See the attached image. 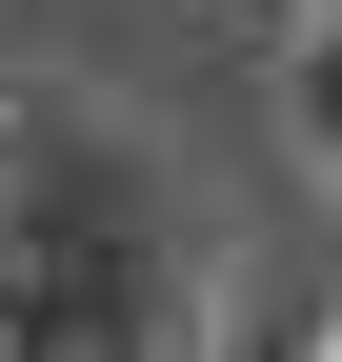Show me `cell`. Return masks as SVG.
<instances>
[{
	"mask_svg": "<svg viewBox=\"0 0 342 362\" xmlns=\"http://www.w3.org/2000/svg\"><path fill=\"white\" fill-rule=\"evenodd\" d=\"M302 141L342 161V0H302Z\"/></svg>",
	"mask_w": 342,
	"mask_h": 362,
	"instance_id": "6da1fadb",
	"label": "cell"
}]
</instances>
